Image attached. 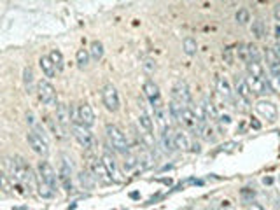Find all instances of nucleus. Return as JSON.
<instances>
[{
  "label": "nucleus",
  "instance_id": "38",
  "mask_svg": "<svg viewBox=\"0 0 280 210\" xmlns=\"http://www.w3.org/2000/svg\"><path fill=\"white\" fill-rule=\"evenodd\" d=\"M219 121H221V124H231V116H229V114H221V116H219Z\"/></svg>",
  "mask_w": 280,
  "mask_h": 210
},
{
  "label": "nucleus",
  "instance_id": "9",
  "mask_svg": "<svg viewBox=\"0 0 280 210\" xmlns=\"http://www.w3.org/2000/svg\"><path fill=\"white\" fill-rule=\"evenodd\" d=\"M89 168H91V174L93 177H95L96 180L100 184H112L114 179H112V175L109 174V170H107V166L104 165V161H102V158L100 159H91V163H89Z\"/></svg>",
  "mask_w": 280,
  "mask_h": 210
},
{
  "label": "nucleus",
  "instance_id": "1",
  "mask_svg": "<svg viewBox=\"0 0 280 210\" xmlns=\"http://www.w3.org/2000/svg\"><path fill=\"white\" fill-rule=\"evenodd\" d=\"M5 168H7V177H13V180L16 182H21L28 188H35L37 186V177H34L32 174V168L26 165V161L23 158L14 156L11 159L5 161Z\"/></svg>",
  "mask_w": 280,
  "mask_h": 210
},
{
  "label": "nucleus",
  "instance_id": "20",
  "mask_svg": "<svg viewBox=\"0 0 280 210\" xmlns=\"http://www.w3.org/2000/svg\"><path fill=\"white\" fill-rule=\"evenodd\" d=\"M39 67H40V70H42V74L46 75L48 79H52L54 75H56V67H54V63L51 61V58H49V54L46 56H40L39 58Z\"/></svg>",
  "mask_w": 280,
  "mask_h": 210
},
{
  "label": "nucleus",
  "instance_id": "4",
  "mask_svg": "<svg viewBox=\"0 0 280 210\" xmlns=\"http://www.w3.org/2000/svg\"><path fill=\"white\" fill-rule=\"evenodd\" d=\"M102 104L105 105V109L109 112H118L121 107V100H119V93L116 86L112 84H105L102 88Z\"/></svg>",
  "mask_w": 280,
  "mask_h": 210
},
{
  "label": "nucleus",
  "instance_id": "39",
  "mask_svg": "<svg viewBox=\"0 0 280 210\" xmlns=\"http://www.w3.org/2000/svg\"><path fill=\"white\" fill-rule=\"evenodd\" d=\"M273 18H275V21L280 23V4H277L275 7H273Z\"/></svg>",
  "mask_w": 280,
  "mask_h": 210
},
{
  "label": "nucleus",
  "instance_id": "10",
  "mask_svg": "<svg viewBox=\"0 0 280 210\" xmlns=\"http://www.w3.org/2000/svg\"><path fill=\"white\" fill-rule=\"evenodd\" d=\"M172 100H177L179 104L188 105V107L192 105L191 91H189V86L184 83V81H179V83L174 86V89H172Z\"/></svg>",
  "mask_w": 280,
  "mask_h": 210
},
{
  "label": "nucleus",
  "instance_id": "3",
  "mask_svg": "<svg viewBox=\"0 0 280 210\" xmlns=\"http://www.w3.org/2000/svg\"><path fill=\"white\" fill-rule=\"evenodd\" d=\"M72 135H74V139L77 140V144L81 145V147L84 149L95 147L96 140L95 137H93V133L89 131V128H86L79 121H74V124H72Z\"/></svg>",
  "mask_w": 280,
  "mask_h": 210
},
{
  "label": "nucleus",
  "instance_id": "33",
  "mask_svg": "<svg viewBox=\"0 0 280 210\" xmlns=\"http://www.w3.org/2000/svg\"><path fill=\"white\" fill-rule=\"evenodd\" d=\"M235 19L238 25H247V23L250 21V13L247 9H238L235 14Z\"/></svg>",
  "mask_w": 280,
  "mask_h": 210
},
{
  "label": "nucleus",
  "instance_id": "24",
  "mask_svg": "<svg viewBox=\"0 0 280 210\" xmlns=\"http://www.w3.org/2000/svg\"><path fill=\"white\" fill-rule=\"evenodd\" d=\"M89 60H91V54H89V49H77V52H75V61H77V67L79 69H88V65H89Z\"/></svg>",
  "mask_w": 280,
  "mask_h": 210
},
{
  "label": "nucleus",
  "instance_id": "8",
  "mask_svg": "<svg viewBox=\"0 0 280 210\" xmlns=\"http://www.w3.org/2000/svg\"><path fill=\"white\" fill-rule=\"evenodd\" d=\"M144 95H145V98L151 102V105H153L154 110L163 109V102H161V93H159V88H158V84L154 83V81H151V79H147V81L144 83Z\"/></svg>",
  "mask_w": 280,
  "mask_h": 210
},
{
  "label": "nucleus",
  "instance_id": "14",
  "mask_svg": "<svg viewBox=\"0 0 280 210\" xmlns=\"http://www.w3.org/2000/svg\"><path fill=\"white\" fill-rule=\"evenodd\" d=\"M235 93L238 95L240 100L245 102V104H250V102H252V91H250V88H249V84H247V81H245V77H238V75H236Z\"/></svg>",
  "mask_w": 280,
  "mask_h": 210
},
{
  "label": "nucleus",
  "instance_id": "6",
  "mask_svg": "<svg viewBox=\"0 0 280 210\" xmlns=\"http://www.w3.org/2000/svg\"><path fill=\"white\" fill-rule=\"evenodd\" d=\"M37 95H39V100L44 105H49V107L58 105L56 89H54V86L49 81H39L37 83Z\"/></svg>",
  "mask_w": 280,
  "mask_h": 210
},
{
  "label": "nucleus",
  "instance_id": "35",
  "mask_svg": "<svg viewBox=\"0 0 280 210\" xmlns=\"http://www.w3.org/2000/svg\"><path fill=\"white\" fill-rule=\"evenodd\" d=\"M236 56L240 58L244 63L249 61V51H247V44H240L238 48H236Z\"/></svg>",
  "mask_w": 280,
  "mask_h": 210
},
{
  "label": "nucleus",
  "instance_id": "12",
  "mask_svg": "<svg viewBox=\"0 0 280 210\" xmlns=\"http://www.w3.org/2000/svg\"><path fill=\"white\" fill-rule=\"evenodd\" d=\"M74 121H79L81 124H84L86 128H91L95 124V112H93L91 105L81 104L77 109V118Z\"/></svg>",
  "mask_w": 280,
  "mask_h": 210
},
{
  "label": "nucleus",
  "instance_id": "15",
  "mask_svg": "<svg viewBox=\"0 0 280 210\" xmlns=\"http://www.w3.org/2000/svg\"><path fill=\"white\" fill-rule=\"evenodd\" d=\"M70 119H72V112L67 104H58L56 105V124L61 130H67L70 126Z\"/></svg>",
  "mask_w": 280,
  "mask_h": 210
},
{
  "label": "nucleus",
  "instance_id": "42",
  "mask_svg": "<svg viewBox=\"0 0 280 210\" xmlns=\"http://www.w3.org/2000/svg\"><path fill=\"white\" fill-rule=\"evenodd\" d=\"M275 37H277V39H280V23L275 26Z\"/></svg>",
  "mask_w": 280,
  "mask_h": 210
},
{
  "label": "nucleus",
  "instance_id": "28",
  "mask_svg": "<svg viewBox=\"0 0 280 210\" xmlns=\"http://www.w3.org/2000/svg\"><path fill=\"white\" fill-rule=\"evenodd\" d=\"M182 51L184 54H188V56H194L198 51V42L196 39H192V37H186L182 40Z\"/></svg>",
  "mask_w": 280,
  "mask_h": 210
},
{
  "label": "nucleus",
  "instance_id": "34",
  "mask_svg": "<svg viewBox=\"0 0 280 210\" xmlns=\"http://www.w3.org/2000/svg\"><path fill=\"white\" fill-rule=\"evenodd\" d=\"M247 51H249V61H261V52L256 44H247Z\"/></svg>",
  "mask_w": 280,
  "mask_h": 210
},
{
  "label": "nucleus",
  "instance_id": "29",
  "mask_svg": "<svg viewBox=\"0 0 280 210\" xmlns=\"http://www.w3.org/2000/svg\"><path fill=\"white\" fill-rule=\"evenodd\" d=\"M139 124L144 128L145 131H151V133H153L154 122H153V119H151V116H149L147 112H144V110H140V114H139Z\"/></svg>",
  "mask_w": 280,
  "mask_h": 210
},
{
  "label": "nucleus",
  "instance_id": "7",
  "mask_svg": "<svg viewBox=\"0 0 280 210\" xmlns=\"http://www.w3.org/2000/svg\"><path fill=\"white\" fill-rule=\"evenodd\" d=\"M254 109H256V112H258L261 118L268 119V121H275V119L279 118V107L271 100H266V98H261V100L256 102Z\"/></svg>",
  "mask_w": 280,
  "mask_h": 210
},
{
  "label": "nucleus",
  "instance_id": "17",
  "mask_svg": "<svg viewBox=\"0 0 280 210\" xmlns=\"http://www.w3.org/2000/svg\"><path fill=\"white\" fill-rule=\"evenodd\" d=\"M102 161H104V165L107 166V170H109V174L112 175L114 182H121L122 177H121V174H119L118 163H116V159H114V158H112V154L104 153V154H102Z\"/></svg>",
  "mask_w": 280,
  "mask_h": 210
},
{
  "label": "nucleus",
  "instance_id": "18",
  "mask_svg": "<svg viewBox=\"0 0 280 210\" xmlns=\"http://www.w3.org/2000/svg\"><path fill=\"white\" fill-rule=\"evenodd\" d=\"M174 144L179 151H191L192 140L189 139V135L186 131L177 130V131H174Z\"/></svg>",
  "mask_w": 280,
  "mask_h": 210
},
{
  "label": "nucleus",
  "instance_id": "11",
  "mask_svg": "<svg viewBox=\"0 0 280 210\" xmlns=\"http://www.w3.org/2000/svg\"><path fill=\"white\" fill-rule=\"evenodd\" d=\"M37 175H39L40 179H44L46 182L51 186L54 191H56V184H58V175L56 172H54V168H52L51 165H49L48 161H40L39 165H37Z\"/></svg>",
  "mask_w": 280,
  "mask_h": 210
},
{
  "label": "nucleus",
  "instance_id": "5",
  "mask_svg": "<svg viewBox=\"0 0 280 210\" xmlns=\"http://www.w3.org/2000/svg\"><path fill=\"white\" fill-rule=\"evenodd\" d=\"M26 142H28V145H30L35 154H39V156L42 158H46L49 154V144L46 135H40V133L32 130L28 131V135H26Z\"/></svg>",
  "mask_w": 280,
  "mask_h": 210
},
{
  "label": "nucleus",
  "instance_id": "21",
  "mask_svg": "<svg viewBox=\"0 0 280 210\" xmlns=\"http://www.w3.org/2000/svg\"><path fill=\"white\" fill-rule=\"evenodd\" d=\"M161 147L165 149L166 153H172L175 147L174 144V133H172V128L163 124V131H161Z\"/></svg>",
  "mask_w": 280,
  "mask_h": 210
},
{
  "label": "nucleus",
  "instance_id": "41",
  "mask_svg": "<svg viewBox=\"0 0 280 210\" xmlns=\"http://www.w3.org/2000/svg\"><path fill=\"white\" fill-rule=\"evenodd\" d=\"M273 51H275V54H277V56L280 58V40H279V42L275 44V46H273Z\"/></svg>",
  "mask_w": 280,
  "mask_h": 210
},
{
  "label": "nucleus",
  "instance_id": "32",
  "mask_svg": "<svg viewBox=\"0 0 280 210\" xmlns=\"http://www.w3.org/2000/svg\"><path fill=\"white\" fill-rule=\"evenodd\" d=\"M91 177L93 175H89L88 172H81V174H79V182H81V186H83L84 189H93L95 182H93Z\"/></svg>",
  "mask_w": 280,
  "mask_h": 210
},
{
  "label": "nucleus",
  "instance_id": "13",
  "mask_svg": "<svg viewBox=\"0 0 280 210\" xmlns=\"http://www.w3.org/2000/svg\"><path fill=\"white\" fill-rule=\"evenodd\" d=\"M215 91L219 93V96H221L224 102H231L233 88H231V84H229V81H228L224 75H217V77H215Z\"/></svg>",
  "mask_w": 280,
  "mask_h": 210
},
{
  "label": "nucleus",
  "instance_id": "22",
  "mask_svg": "<svg viewBox=\"0 0 280 210\" xmlns=\"http://www.w3.org/2000/svg\"><path fill=\"white\" fill-rule=\"evenodd\" d=\"M201 110H203V114H205V119L207 121H212V119H217L219 114H217V109H215V105L212 100H209V98H205V100L201 102Z\"/></svg>",
  "mask_w": 280,
  "mask_h": 210
},
{
  "label": "nucleus",
  "instance_id": "40",
  "mask_svg": "<svg viewBox=\"0 0 280 210\" xmlns=\"http://www.w3.org/2000/svg\"><path fill=\"white\" fill-rule=\"evenodd\" d=\"M247 210H266L264 207H261L259 203H250L249 207H247Z\"/></svg>",
  "mask_w": 280,
  "mask_h": 210
},
{
  "label": "nucleus",
  "instance_id": "19",
  "mask_svg": "<svg viewBox=\"0 0 280 210\" xmlns=\"http://www.w3.org/2000/svg\"><path fill=\"white\" fill-rule=\"evenodd\" d=\"M266 65L273 79H280V58L277 56L273 49H266Z\"/></svg>",
  "mask_w": 280,
  "mask_h": 210
},
{
  "label": "nucleus",
  "instance_id": "37",
  "mask_svg": "<svg viewBox=\"0 0 280 210\" xmlns=\"http://www.w3.org/2000/svg\"><path fill=\"white\" fill-rule=\"evenodd\" d=\"M233 51H235L233 48H226V49H224V52H223V58H224V61H226L228 65H233Z\"/></svg>",
  "mask_w": 280,
  "mask_h": 210
},
{
  "label": "nucleus",
  "instance_id": "43",
  "mask_svg": "<svg viewBox=\"0 0 280 210\" xmlns=\"http://www.w3.org/2000/svg\"><path fill=\"white\" fill-rule=\"evenodd\" d=\"M207 210H214V209H207Z\"/></svg>",
  "mask_w": 280,
  "mask_h": 210
},
{
  "label": "nucleus",
  "instance_id": "25",
  "mask_svg": "<svg viewBox=\"0 0 280 210\" xmlns=\"http://www.w3.org/2000/svg\"><path fill=\"white\" fill-rule=\"evenodd\" d=\"M23 86H25V91L30 95L34 93V70L30 67H25L23 69Z\"/></svg>",
  "mask_w": 280,
  "mask_h": 210
},
{
  "label": "nucleus",
  "instance_id": "23",
  "mask_svg": "<svg viewBox=\"0 0 280 210\" xmlns=\"http://www.w3.org/2000/svg\"><path fill=\"white\" fill-rule=\"evenodd\" d=\"M247 74L259 79H266V72H264V67L261 65V61H249L247 63Z\"/></svg>",
  "mask_w": 280,
  "mask_h": 210
},
{
  "label": "nucleus",
  "instance_id": "36",
  "mask_svg": "<svg viewBox=\"0 0 280 210\" xmlns=\"http://www.w3.org/2000/svg\"><path fill=\"white\" fill-rule=\"evenodd\" d=\"M137 163H139V158L126 154V161H124V168H126V170H131V168H135Z\"/></svg>",
  "mask_w": 280,
  "mask_h": 210
},
{
  "label": "nucleus",
  "instance_id": "16",
  "mask_svg": "<svg viewBox=\"0 0 280 210\" xmlns=\"http://www.w3.org/2000/svg\"><path fill=\"white\" fill-rule=\"evenodd\" d=\"M58 179H60V184L67 191H72V189H74V186H72V168H70V165L67 163V159L61 161L60 172H58Z\"/></svg>",
  "mask_w": 280,
  "mask_h": 210
},
{
  "label": "nucleus",
  "instance_id": "30",
  "mask_svg": "<svg viewBox=\"0 0 280 210\" xmlns=\"http://www.w3.org/2000/svg\"><path fill=\"white\" fill-rule=\"evenodd\" d=\"M250 30H252V35L256 37V39H262L264 34H266V26H264L262 19H256V21H252Z\"/></svg>",
  "mask_w": 280,
  "mask_h": 210
},
{
  "label": "nucleus",
  "instance_id": "26",
  "mask_svg": "<svg viewBox=\"0 0 280 210\" xmlns=\"http://www.w3.org/2000/svg\"><path fill=\"white\" fill-rule=\"evenodd\" d=\"M35 188H37V191H39V194L42 198H52V194H54V189L44 179H40L39 175H37V186H35Z\"/></svg>",
  "mask_w": 280,
  "mask_h": 210
},
{
  "label": "nucleus",
  "instance_id": "27",
  "mask_svg": "<svg viewBox=\"0 0 280 210\" xmlns=\"http://www.w3.org/2000/svg\"><path fill=\"white\" fill-rule=\"evenodd\" d=\"M89 54H91L93 61H100L104 58V44H102V40H93L89 44Z\"/></svg>",
  "mask_w": 280,
  "mask_h": 210
},
{
  "label": "nucleus",
  "instance_id": "31",
  "mask_svg": "<svg viewBox=\"0 0 280 210\" xmlns=\"http://www.w3.org/2000/svg\"><path fill=\"white\" fill-rule=\"evenodd\" d=\"M49 58H51V61L54 63V67H56L58 72H61L63 70V54H61L60 49H52L51 52H49Z\"/></svg>",
  "mask_w": 280,
  "mask_h": 210
},
{
  "label": "nucleus",
  "instance_id": "2",
  "mask_svg": "<svg viewBox=\"0 0 280 210\" xmlns=\"http://www.w3.org/2000/svg\"><path fill=\"white\" fill-rule=\"evenodd\" d=\"M105 133H107V139H109V144L112 145L118 153L121 154H128L130 151V144H128V139L124 135V131L121 130L119 126L109 122L107 126H105Z\"/></svg>",
  "mask_w": 280,
  "mask_h": 210
}]
</instances>
